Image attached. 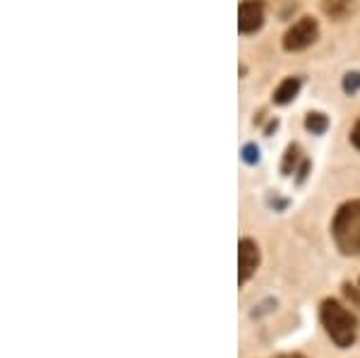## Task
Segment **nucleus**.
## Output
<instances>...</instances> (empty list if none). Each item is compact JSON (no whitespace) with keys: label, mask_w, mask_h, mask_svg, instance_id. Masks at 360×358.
<instances>
[{"label":"nucleus","mask_w":360,"mask_h":358,"mask_svg":"<svg viewBox=\"0 0 360 358\" xmlns=\"http://www.w3.org/2000/svg\"><path fill=\"white\" fill-rule=\"evenodd\" d=\"M319 320H322L324 330L332 337V342L339 349H348L358 337V317L351 313L348 308H344L339 301L327 298L319 308Z\"/></svg>","instance_id":"obj_1"},{"label":"nucleus","mask_w":360,"mask_h":358,"mask_svg":"<svg viewBox=\"0 0 360 358\" xmlns=\"http://www.w3.org/2000/svg\"><path fill=\"white\" fill-rule=\"evenodd\" d=\"M332 234L341 252L356 255L360 245V200H351L339 207L332 222Z\"/></svg>","instance_id":"obj_2"},{"label":"nucleus","mask_w":360,"mask_h":358,"mask_svg":"<svg viewBox=\"0 0 360 358\" xmlns=\"http://www.w3.org/2000/svg\"><path fill=\"white\" fill-rule=\"evenodd\" d=\"M317 37H319L317 20H312V17H303V20H298L286 32V37H283V49L286 51H303V49H307V46L315 44Z\"/></svg>","instance_id":"obj_3"},{"label":"nucleus","mask_w":360,"mask_h":358,"mask_svg":"<svg viewBox=\"0 0 360 358\" xmlns=\"http://www.w3.org/2000/svg\"><path fill=\"white\" fill-rule=\"evenodd\" d=\"M262 25H264L262 0H243L238 5V29H240V34H255Z\"/></svg>","instance_id":"obj_4"},{"label":"nucleus","mask_w":360,"mask_h":358,"mask_svg":"<svg viewBox=\"0 0 360 358\" xmlns=\"http://www.w3.org/2000/svg\"><path fill=\"white\" fill-rule=\"evenodd\" d=\"M259 267V248L255 241L243 238L238 243V281L245 284V281L257 272Z\"/></svg>","instance_id":"obj_5"},{"label":"nucleus","mask_w":360,"mask_h":358,"mask_svg":"<svg viewBox=\"0 0 360 358\" xmlns=\"http://www.w3.org/2000/svg\"><path fill=\"white\" fill-rule=\"evenodd\" d=\"M298 91H300V79L298 77H286L281 84L276 87L274 101L278 103V106H283V103H291L295 96H298Z\"/></svg>","instance_id":"obj_6"},{"label":"nucleus","mask_w":360,"mask_h":358,"mask_svg":"<svg viewBox=\"0 0 360 358\" xmlns=\"http://www.w3.org/2000/svg\"><path fill=\"white\" fill-rule=\"evenodd\" d=\"M305 128L312 132V135H322L324 130L329 128V118L324 113H307V118H305Z\"/></svg>","instance_id":"obj_7"},{"label":"nucleus","mask_w":360,"mask_h":358,"mask_svg":"<svg viewBox=\"0 0 360 358\" xmlns=\"http://www.w3.org/2000/svg\"><path fill=\"white\" fill-rule=\"evenodd\" d=\"M298 157H300L298 144H291V147L286 149V159H283V166H281L286 176H291V173L295 171V161H298Z\"/></svg>","instance_id":"obj_8"},{"label":"nucleus","mask_w":360,"mask_h":358,"mask_svg":"<svg viewBox=\"0 0 360 358\" xmlns=\"http://www.w3.org/2000/svg\"><path fill=\"white\" fill-rule=\"evenodd\" d=\"M344 89L348 91V94H356V91L360 89V72H348L346 75Z\"/></svg>","instance_id":"obj_9"},{"label":"nucleus","mask_w":360,"mask_h":358,"mask_svg":"<svg viewBox=\"0 0 360 358\" xmlns=\"http://www.w3.org/2000/svg\"><path fill=\"white\" fill-rule=\"evenodd\" d=\"M243 159H245V164H257V159H259V149L255 147V144H248V147L243 149Z\"/></svg>","instance_id":"obj_10"},{"label":"nucleus","mask_w":360,"mask_h":358,"mask_svg":"<svg viewBox=\"0 0 360 358\" xmlns=\"http://www.w3.org/2000/svg\"><path fill=\"white\" fill-rule=\"evenodd\" d=\"M351 142H353V147L360 149V120L353 125V130H351Z\"/></svg>","instance_id":"obj_11"},{"label":"nucleus","mask_w":360,"mask_h":358,"mask_svg":"<svg viewBox=\"0 0 360 358\" xmlns=\"http://www.w3.org/2000/svg\"><path fill=\"white\" fill-rule=\"evenodd\" d=\"M278 358H305V356H300V354H286V356H278Z\"/></svg>","instance_id":"obj_12"},{"label":"nucleus","mask_w":360,"mask_h":358,"mask_svg":"<svg viewBox=\"0 0 360 358\" xmlns=\"http://www.w3.org/2000/svg\"><path fill=\"white\" fill-rule=\"evenodd\" d=\"M358 252H360V245H358Z\"/></svg>","instance_id":"obj_13"}]
</instances>
